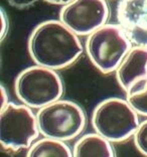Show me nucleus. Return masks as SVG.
<instances>
[{"label":"nucleus","mask_w":147,"mask_h":157,"mask_svg":"<svg viewBox=\"0 0 147 157\" xmlns=\"http://www.w3.org/2000/svg\"><path fill=\"white\" fill-rule=\"evenodd\" d=\"M27 48L35 65L56 71L75 63L84 49L79 35L60 19L38 23L30 33Z\"/></svg>","instance_id":"obj_1"},{"label":"nucleus","mask_w":147,"mask_h":157,"mask_svg":"<svg viewBox=\"0 0 147 157\" xmlns=\"http://www.w3.org/2000/svg\"><path fill=\"white\" fill-rule=\"evenodd\" d=\"M96 133L112 143H121L133 138L140 124L139 115L126 99L111 97L96 105L91 118Z\"/></svg>","instance_id":"obj_2"},{"label":"nucleus","mask_w":147,"mask_h":157,"mask_svg":"<svg viewBox=\"0 0 147 157\" xmlns=\"http://www.w3.org/2000/svg\"><path fill=\"white\" fill-rule=\"evenodd\" d=\"M14 91L22 104L31 109H41L62 99L64 83L56 70L34 65L17 75Z\"/></svg>","instance_id":"obj_3"},{"label":"nucleus","mask_w":147,"mask_h":157,"mask_svg":"<svg viewBox=\"0 0 147 157\" xmlns=\"http://www.w3.org/2000/svg\"><path fill=\"white\" fill-rule=\"evenodd\" d=\"M37 119L42 137L64 142L79 137L87 126L84 109L70 100L60 99L38 109Z\"/></svg>","instance_id":"obj_4"},{"label":"nucleus","mask_w":147,"mask_h":157,"mask_svg":"<svg viewBox=\"0 0 147 157\" xmlns=\"http://www.w3.org/2000/svg\"><path fill=\"white\" fill-rule=\"evenodd\" d=\"M132 42L119 24H104L86 39L85 48L90 62L99 72L115 73Z\"/></svg>","instance_id":"obj_5"},{"label":"nucleus","mask_w":147,"mask_h":157,"mask_svg":"<svg viewBox=\"0 0 147 157\" xmlns=\"http://www.w3.org/2000/svg\"><path fill=\"white\" fill-rule=\"evenodd\" d=\"M39 135L37 114L30 107L9 102L1 108L0 142L4 150L17 152L28 149Z\"/></svg>","instance_id":"obj_6"},{"label":"nucleus","mask_w":147,"mask_h":157,"mask_svg":"<svg viewBox=\"0 0 147 157\" xmlns=\"http://www.w3.org/2000/svg\"><path fill=\"white\" fill-rule=\"evenodd\" d=\"M110 9L106 0H73L64 5L60 11V20L72 31L89 35L106 24Z\"/></svg>","instance_id":"obj_7"},{"label":"nucleus","mask_w":147,"mask_h":157,"mask_svg":"<svg viewBox=\"0 0 147 157\" xmlns=\"http://www.w3.org/2000/svg\"><path fill=\"white\" fill-rule=\"evenodd\" d=\"M116 17L132 44L147 48V0H118Z\"/></svg>","instance_id":"obj_8"},{"label":"nucleus","mask_w":147,"mask_h":157,"mask_svg":"<svg viewBox=\"0 0 147 157\" xmlns=\"http://www.w3.org/2000/svg\"><path fill=\"white\" fill-rule=\"evenodd\" d=\"M118 85L124 92L143 77H147V48L132 46L115 71Z\"/></svg>","instance_id":"obj_9"},{"label":"nucleus","mask_w":147,"mask_h":157,"mask_svg":"<svg viewBox=\"0 0 147 157\" xmlns=\"http://www.w3.org/2000/svg\"><path fill=\"white\" fill-rule=\"evenodd\" d=\"M74 157H116L112 142L98 133H88L78 139L73 147Z\"/></svg>","instance_id":"obj_10"},{"label":"nucleus","mask_w":147,"mask_h":157,"mask_svg":"<svg viewBox=\"0 0 147 157\" xmlns=\"http://www.w3.org/2000/svg\"><path fill=\"white\" fill-rule=\"evenodd\" d=\"M25 157H74L73 150L64 141L41 138L27 149Z\"/></svg>","instance_id":"obj_11"},{"label":"nucleus","mask_w":147,"mask_h":157,"mask_svg":"<svg viewBox=\"0 0 147 157\" xmlns=\"http://www.w3.org/2000/svg\"><path fill=\"white\" fill-rule=\"evenodd\" d=\"M126 101L139 116L147 117V77L135 81L125 92Z\"/></svg>","instance_id":"obj_12"},{"label":"nucleus","mask_w":147,"mask_h":157,"mask_svg":"<svg viewBox=\"0 0 147 157\" xmlns=\"http://www.w3.org/2000/svg\"><path fill=\"white\" fill-rule=\"evenodd\" d=\"M133 141L139 153L147 157V118L139 124L133 136Z\"/></svg>","instance_id":"obj_13"},{"label":"nucleus","mask_w":147,"mask_h":157,"mask_svg":"<svg viewBox=\"0 0 147 157\" xmlns=\"http://www.w3.org/2000/svg\"><path fill=\"white\" fill-rule=\"evenodd\" d=\"M0 16H1V33H0V39H1V41H3L4 38L6 37V35L8 34V30H9V18L3 7H1V9H0Z\"/></svg>","instance_id":"obj_14"},{"label":"nucleus","mask_w":147,"mask_h":157,"mask_svg":"<svg viewBox=\"0 0 147 157\" xmlns=\"http://www.w3.org/2000/svg\"><path fill=\"white\" fill-rule=\"evenodd\" d=\"M9 5L18 9L28 8L29 6L33 5L37 0H6Z\"/></svg>","instance_id":"obj_15"},{"label":"nucleus","mask_w":147,"mask_h":157,"mask_svg":"<svg viewBox=\"0 0 147 157\" xmlns=\"http://www.w3.org/2000/svg\"><path fill=\"white\" fill-rule=\"evenodd\" d=\"M1 97H2V102H1V108L5 107L9 103L8 100V92L6 91V88L3 85H1Z\"/></svg>","instance_id":"obj_16"},{"label":"nucleus","mask_w":147,"mask_h":157,"mask_svg":"<svg viewBox=\"0 0 147 157\" xmlns=\"http://www.w3.org/2000/svg\"><path fill=\"white\" fill-rule=\"evenodd\" d=\"M45 2L51 3V4H55V5H66L68 3H70L73 0H44Z\"/></svg>","instance_id":"obj_17"},{"label":"nucleus","mask_w":147,"mask_h":157,"mask_svg":"<svg viewBox=\"0 0 147 157\" xmlns=\"http://www.w3.org/2000/svg\"><path fill=\"white\" fill-rule=\"evenodd\" d=\"M106 1H107V0H106Z\"/></svg>","instance_id":"obj_18"}]
</instances>
